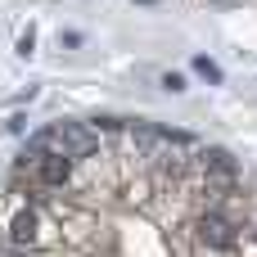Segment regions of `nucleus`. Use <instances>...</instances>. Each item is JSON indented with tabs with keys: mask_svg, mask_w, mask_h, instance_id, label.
<instances>
[{
	"mask_svg": "<svg viewBox=\"0 0 257 257\" xmlns=\"http://www.w3.org/2000/svg\"><path fill=\"white\" fill-rule=\"evenodd\" d=\"M253 239H257V230H253Z\"/></svg>",
	"mask_w": 257,
	"mask_h": 257,
	"instance_id": "nucleus-8",
	"label": "nucleus"
},
{
	"mask_svg": "<svg viewBox=\"0 0 257 257\" xmlns=\"http://www.w3.org/2000/svg\"><path fill=\"white\" fill-rule=\"evenodd\" d=\"M104 131L99 126H86V122H50L41 126L36 136H27L32 149H50V154H63V158H77V163H95L104 154Z\"/></svg>",
	"mask_w": 257,
	"mask_h": 257,
	"instance_id": "nucleus-3",
	"label": "nucleus"
},
{
	"mask_svg": "<svg viewBox=\"0 0 257 257\" xmlns=\"http://www.w3.org/2000/svg\"><path fill=\"white\" fill-rule=\"evenodd\" d=\"M32 45H36V36H32V32H27V36H18V54H23V59L32 54Z\"/></svg>",
	"mask_w": 257,
	"mask_h": 257,
	"instance_id": "nucleus-6",
	"label": "nucleus"
},
{
	"mask_svg": "<svg viewBox=\"0 0 257 257\" xmlns=\"http://www.w3.org/2000/svg\"><path fill=\"white\" fill-rule=\"evenodd\" d=\"M194 72H199V77H208V81H221V68H217L208 54H194Z\"/></svg>",
	"mask_w": 257,
	"mask_h": 257,
	"instance_id": "nucleus-4",
	"label": "nucleus"
},
{
	"mask_svg": "<svg viewBox=\"0 0 257 257\" xmlns=\"http://www.w3.org/2000/svg\"><path fill=\"white\" fill-rule=\"evenodd\" d=\"M244 230L248 226L226 203H208V208L190 212V221H185V239H190L194 257H235L244 244Z\"/></svg>",
	"mask_w": 257,
	"mask_h": 257,
	"instance_id": "nucleus-2",
	"label": "nucleus"
},
{
	"mask_svg": "<svg viewBox=\"0 0 257 257\" xmlns=\"http://www.w3.org/2000/svg\"><path fill=\"white\" fill-rule=\"evenodd\" d=\"M140 5H154V0H140Z\"/></svg>",
	"mask_w": 257,
	"mask_h": 257,
	"instance_id": "nucleus-7",
	"label": "nucleus"
},
{
	"mask_svg": "<svg viewBox=\"0 0 257 257\" xmlns=\"http://www.w3.org/2000/svg\"><path fill=\"white\" fill-rule=\"evenodd\" d=\"M163 90L181 95V90H185V77H181V72H163Z\"/></svg>",
	"mask_w": 257,
	"mask_h": 257,
	"instance_id": "nucleus-5",
	"label": "nucleus"
},
{
	"mask_svg": "<svg viewBox=\"0 0 257 257\" xmlns=\"http://www.w3.org/2000/svg\"><path fill=\"white\" fill-rule=\"evenodd\" d=\"M0 239L14 253H54L68 244L63 212L41 194H5L0 199Z\"/></svg>",
	"mask_w": 257,
	"mask_h": 257,
	"instance_id": "nucleus-1",
	"label": "nucleus"
}]
</instances>
